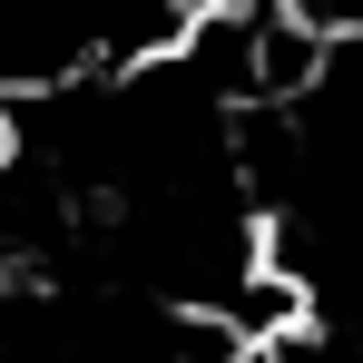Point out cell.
Listing matches in <instances>:
<instances>
[{"label":"cell","mask_w":363,"mask_h":363,"mask_svg":"<svg viewBox=\"0 0 363 363\" xmlns=\"http://www.w3.org/2000/svg\"><path fill=\"white\" fill-rule=\"evenodd\" d=\"M177 10H216V0H177Z\"/></svg>","instance_id":"1"}]
</instances>
